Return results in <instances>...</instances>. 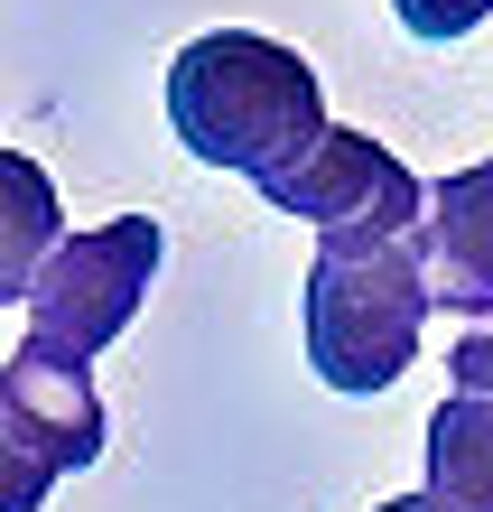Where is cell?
Masks as SVG:
<instances>
[{
    "label": "cell",
    "instance_id": "obj_6",
    "mask_svg": "<svg viewBox=\"0 0 493 512\" xmlns=\"http://www.w3.org/2000/svg\"><path fill=\"white\" fill-rule=\"evenodd\" d=\"M419 270H428V308H447V317H493V159H484V168H456V177L428 187Z\"/></svg>",
    "mask_w": 493,
    "mask_h": 512
},
{
    "label": "cell",
    "instance_id": "obj_7",
    "mask_svg": "<svg viewBox=\"0 0 493 512\" xmlns=\"http://www.w3.org/2000/svg\"><path fill=\"white\" fill-rule=\"evenodd\" d=\"M66 243V205H56V177L28 159V149H0V308L38 289V270Z\"/></svg>",
    "mask_w": 493,
    "mask_h": 512
},
{
    "label": "cell",
    "instance_id": "obj_4",
    "mask_svg": "<svg viewBox=\"0 0 493 512\" xmlns=\"http://www.w3.org/2000/svg\"><path fill=\"white\" fill-rule=\"evenodd\" d=\"M261 205L289 224H317V252H382L410 243L428 215V187L391 159L373 131H317L307 159H289L280 177H261Z\"/></svg>",
    "mask_w": 493,
    "mask_h": 512
},
{
    "label": "cell",
    "instance_id": "obj_5",
    "mask_svg": "<svg viewBox=\"0 0 493 512\" xmlns=\"http://www.w3.org/2000/svg\"><path fill=\"white\" fill-rule=\"evenodd\" d=\"M94 457H103L94 373L19 345L0 364V512H47L56 475H84Z\"/></svg>",
    "mask_w": 493,
    "mask_h": 512
},
{
    "label": "cell",
    "instance_id": "obj_9",
    "mask_svg": "<svg viewBox=\"0 0 493 512\" xmlns=\"http://www.w3.org/2000/svg\"><path fill=\"white\" fill-rule=\"evenodd\" d=\"M391 19L410 28L419 47H447V38H466L475 19H493V0H391Z\"/></svg>",
    "mask_w": 493,
    "mask_h": 512
},
{
    "label": "cell",
    "instance_id": "obj_2",
    "mask_svg": "<svg viewBox=\"0 0 493 512\" xmlns=\"http://www.w3.org/2000/svg\"><path fill=\"white\" fill-rule=\"evenodd\" d=\"M419 326H428V270L419 233L382 252H317L307 270V364L326 391H391L419 364Z\"/></svg>",
    "mask_w": 493,
    "mask_h": 512
},
{
    "label": "cell",
    "instance_id": "obj_11",
    "mask_svg": "<svg viewBox=\"0 0 493 512\" xmlns=\"http://www.w3.org/2000/svg\"><path fill=\"white\" fill-rule=\"evenodd\" d=\"M373 512H447V503H428V494H391V503H373Z\"/></svg>",
    "mask_w": 493,
    "mask_h": 512
},
{
    "label": "cell",
    "instance_id": "obj_1",
    "mask_svg": "<svg viewBox=\"0 0 493 512\" xmlns=\"http://www.w3.org/2000/svg\"><path fill=\"white\" fill-rule=\"evenodd\" d=\"M168 131H177L187 159L233 168V177L261 187L289 159H307L317 131H326L317 66L280 38H252V28H205L168 66Z\"/></svg>",
    "mask_w": 493,
    "mask_h": 512
},
{
    "label": "cell",
    "instance_id": "obj_10",
    "mask_svg": "<svg viewBox=\"0 0 493 512\" xmlns=\"http://www.w3.org/2000/svg\"><path fill=\"white\" fill-rule=\"evenodd\" d=\"M447 373H456V391H484V401H493V326H475V336H456Z\"/></svg>",
    "mask_w": 493,
    "mask_h": 512
},
{
    "label": "cell",
    "instance_id": "obj_8",
    "mask_svg": "<svg viewBox=\"0 0 493 512\" xmlns=\"http://www.w3.org/2000/svg\"><path fill=\"white\" fill-rule=\"evenodd\" d=\"M428 503L493 512V401L484 391H447L428 410Z\"/></svg>",
    "mask_w": 493,
    "mask_h": 512
},
{
    "label": "cell",
    "instance_id": "obj_3",
    "mask_svg": "<svg viewBox=\"0 0 493 512\" xmlns=\"http://www.w3.org/2000/svg\"><path fill=\"white\" fill-rule=\"evenodd\" d=\"M168 261V224L159 215H112L94 233H66L56 261L28 289V345L66 354V364H94V354L140 317V298L159 289Z\"/></svg>",
    "mask_w": 493,
    "mask_h": 512
}]
</instances>
